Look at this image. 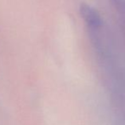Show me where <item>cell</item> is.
I'll use <instances>...</instances> for the list:
<instances>
[{
    "mask_svg": "<svg viewBox=\"0 0 125 125\" xmlns=\"http://www.w3.org/2000/svg\"><path fill=\"white\" fill-rule=\"evenodd\" d=\"M80 15L88 26L92 29H98L102 26L103 21L101 15L94 7L86 3L82 4L80 7Z\"/></svg>",
    "mask_w": 125,
    "mask_h": 125,
    "instance_id": "obj_1",
    "label": "cell"
}]
</instances>
